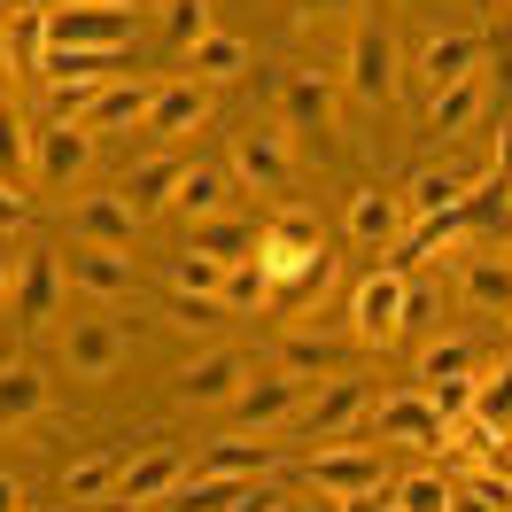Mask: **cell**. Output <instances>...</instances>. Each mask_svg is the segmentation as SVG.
<instances>
[{
  "label": "cell",
  "instance_id": "obj_25",
  "mask_svg": "<svg viewBox=\"0 0 512 512\" xmlns=\"http://www.w3.org/2000/svg\"><path fill=\"white\" fill-rule=\"evenodd\" d=\"M210 117V86H194V78H179V86H156V109H148V140H179V132H194Z\"/></svg>",
  "mask_w": 512,
  "mask_h": 512
},
{
  "label": "cell",
  "instance_id": "obj_19",
  "mask_svg": "<svg viewBox=\"0 0 512 512\" xmlns=\"http://www.w3.org/2000/svg\"><path fill=\"white\" fill-rule=\"evenodd\" d=\"M179 481H187V458H179V450H140V458H125V474H117V497H125V505H163Z\"/></svg>",
  "mask_w": 512,
  "mask_h": 512
},
{
  "label": "cell",
  "instance_id": "obj_14",
  "mask_svg": "<svg viewBox=\"0 0 512 512\" xmlns=\"http://www.w3.org/2000/svg\"><path fill=\"white\" fill-rule=\"evenodd\" d=\"M365 427H373L381 443H419V450H443V419H435V404H427L419 388H404V396H381V404L365 412Z\"/></svg>",
  "mask_w": 512,
  "mask_h": 512
},
{
  "label": "cell",
  "instance_id": "obj_57",
  "mask_svg": "<svg viewBox=\"0 0 512 512\" xmlns=\"http://www.w3.org/2000/svg\"><path fill=\"white\" fill-rule=\"evenodd\" d=\"M24 512H32V505H24Z\"/></svg>",
  "mask_w": 512,
  "mask_h": 512
},
{
  "label": "cell",
  "instance_id": "obj_51",
  "mask_svg": "<svg viewBox=\"0 0 512 512\" xmlns=\"http://www.w3.org/2000/svg\"><path fill=\"white\" fill-rule=\"evenodd\" d=\"M350 512H396V505H388V489H381V497H357Z\"/></svg>",
  "mask_w": 512,
  "mask_h": 512
},
{
  "label": "cell",
  "instance_id": "obj_48",
  "mask_svg": "<svg viewBox=\"0 0 512 512\" xmlns=\"http://www.w3.org/2000/svg\"><path fill=\"white\" fill-rule=\"evenodd\" d=\"M357 0H303V16H319V24H334V16H350Z\"/></svg>",
  "mask_w": 512,
  "mask_h": 512
},
{
  "label": "cell",
  "instance_id": "obj_2",
  "mask_svg": "<svg viewBox=\"0 0 512 512\" xmlns=\"http://www.w3.org/2000/svg\"><path fill=\"white\" fill-rule=\"evenodd\" d=\"M350 101L357 109H388L396 101V86H404V47H396V32L388 24H357L350 32Z\"/></svg>",
  "mask_w": 512,
  "mask_h": 512
},
{
  "label": "cell",
  "instance_id": "obj_55",
  "mask_svg": "<svg viewBox=\"0 0 512 512\" xmlns=\"http://www.w3.org/2000/svg\"><path fill=\"white\" fill-rule=\"evenodd\" d=\"M474 8H489V0H474Z\"/></svg>",
  "mask_w": 512,
  "mask_h": 512
},
{
  "label": "cell",
  "instance_id": "obj_7",
  "mask_svg": "<svg viewBox=\"0 0 512 512\" xmlns=\"http://www.w3.org/2000/svg\"><path fill=\"white\" fill-rule=\"evenodd\" d=\"M350 334L365 342V350H388L396 334H404V272L396 264H381V272H365L350 295Z\"/></svg>",
  "mask_w": 512,
  "mask_h": 512
},
{
  "label": "cell",
  "instance_id": "obj_24",
  "mask_svg": "<svg viewBox=\"0 0 512 512\" xmlns=\"http://www.w3.org/2000/svg\"><path fill=\"white\" fill-rule=\"evenodd\" d=\"M225 202H233V171H225V163H187V179H179V194H171V210H179L187 225L225 218Z\"/></svg>",
  "mask_w": 512,
  "mask_h": 512
},
{
  "label": "cell",
  "instance_id": "obj_50",
  "mask_svg": "<svg viewBox=\"0 0 512 512\" xmlns=\"http://www.w3.org/2000/svg\"><path fill=\"white\" fill-rule=\"evenodd\" d=\"M8 288H16V256H8V241H0V311H8Z\"/></svg>",
  "mask_w": 512,
  "mask_h": 512
},
{
  "label": "cell",
  "instance_id": "obj_29",
  "mask_svg": "<svg viewBox=\"0 0 512 512\" xmlns=\"http://www.w3.org/2000/svg\"><path fill=\"white\" fill-rule=\"evenodd\" d=\"M179 179H187V156H148V163H132V171H125V187H117V194L148 218V210H171Z\"/></svg>",
  "mask_w": 512,
  "mask_h": 512
},
{
  "label": "cell",
  "instance_id": "obj_35",
  "mask_svg": "<svg viewBox=\"0 0 512 512\" xmlns=\"http://www.w3.org/2000/svg\"><path fill=\"white\" fill-rule=\"evenodd\" d=\"M256 241H264V225H233V218H210L202 233H194V249L218 256V264H249Z\"/></svg>",
  "mask_w": 512,
  "mask_h": 512
},
{
  "label": "cell",
  "instance_id": "obj_53",
  "mask_svg": "<svg viewBox=\"0 0 512 512\" xmlns=\"http://www.w3.org/2000/svg\"><path fill=\"white\" fill-rule=\"evenodd\" d=\"M505 357H512V326H505Z\"/></svg>",
  "mask_w": 512,
  "mask_h": 512
},
{
  "label": "cell",
  "instance_id": "obj_32",
  "mask_svg": "<svg viewBox=\"0 0 512 512\" xmlns=\"http://www.w3.org/2000/svg\"><path fill=\"white\" fill-rule=\"evenodd\" d=\"M450 497H458V474H443V466H412V474L388 481L396 512H450Z\"/></svg>",
  "mask_w": 512,
  "mask_h": 512
},
{
  "label": "cell",
  "instance_id": "obj_23",
  "mask_svg": "<svg viewBox=\"0 0 512 512\" xmlns=\"http://www.w3.org/2000/svg\"><path fill=\"white\" fill-rule=\"evenodd\" d=\"M148 109H156V86H148V78H132V86H101L94 101H86V117H78V125L94 132H125V125H148Z\"/></svg>",
  "mask_w": 512,
  "mask_h": 512
},
{
  "label": "cell",
  "instance_id": "obj_20",
  "mask_svg": "<svg viewBox=\"0 0 512 512\" xmlns=\"http://www.w3.org/2000/svg\"><path fill=\"white\" fill-rule=\"evenodd\" d=\"M280 117H288V132H326L334 125V78H326V70H288Z\"/></svg>",
  "mask_w": 512,
  "mask_h": 512
},
{
  "label": "cell",
  "instance_id": "obj_10",
  "mask_svg": "<svg viewBox=\"0 0 512 512\" xmlns=\"http://www.w3.org/2000/svg\"><path fill=\"white\" fill-rule=\"evenodd\" d=\"M125 326L117 319H63V365L70 381H109L117 365H125Z\"/></svg>",
  "mask_w": 512,
  "mask_h": 512
},
{
  "label": "cell",
  "instance_id": "obj_9",
  "mask_svg": "<svg viewBox=\"0 0 512 512\" xmlns=\"http://www.w3.org/2000/svg\"><path fill=\"white\" fill-rule=\"evenodd\" d=\"M373 412V396H365V381L357 373H334V381H319L311 396H303V412H295V427L311 435V443H342L357 419Z\"/></svg>",
  "mask_w": 512,
  "mask_h": 512
},
{
  "label": "cell",
  "instance_id": "obj_21",
  "mask_svg": "<svg viewBox=\"0 0 512 512\" xmlns=\"http://www.w3.org/2000/svg\"><path fill=\"white\" fill-rule=\"evenodd\" d=\"M0 63L16 78H47V8H8L0 24Z\"/></svg>",
  "mask_w": 512,
  "mask_h": 512
},
{
  "label": "cell",
  "instance_id": "obj_40",
  "mask_svg": "<svg viewBox=\"0 0 512 512\" xmlns=\"http://www.w3.org/2000/svg\"><path fill=\"white\" fill-rule=\"evenodd\" d=\"M163 32H171V47L187 55L194 39L218 32V24H210V0H163Z\"/></svg>",
  "mask_w": 512,
  "mask_h": 512
},
{
  "label": "cell",
  "instance_id": "obj_15",
  "mask_svg": "<svg viewBox=\"0 0 512 512\" xmlns=\"http://www.w3.org/2000/svg\"><path fill=\"white\" fill-rule=\"evenodd\" d=\"M404 225H412V210H404V194H388V187H357V194H350V241H365V249L396 256V241H404Z\"/></svg>",
  "mask_w": 512,
  "mask_h": 512
},
{
  "label": "cell",
  "instance_id": "obj_4",
  "mask_svg": "<svg viewBox=\"0 0 512 512\" xmlns=\"http://www.w3.org/2000/svg\"><path fill=\"white\" fill-rule=\"evenodd\" d=\"M132 0H63L47 8V55L55 47H132Z\"/></svg>",
  "mask_w": 512,
  "mask_h": 512
},
{
  "label": "cell",
  "instance_id": "obj_6",
  "mask_svg": "<svg viewBox=\"0 0 512 512\" xmlns=\"http://www.w3.org/2000/svg\"><path fill=\"white\" fill-rule=\"evenodd\" d=\"M256 264L272 272V288H280V280H311V272L326 264L319 225L303 218V210H280V218L264 225V241H256Z\"/></svg>",
  "mask_w": 512,
  "mask_h": 512
},
{
  "label": "cell",
  "instance_id": "obj_47",
  "mask_svg": "<svg viewBox=\"0 0 512 512\" xmlns=\"http://www.w3.org/2000/svg\"><path fill=\"white\" fill-rule=\"evenodd\" d=\"M450 512H497V505H489V497H481L474 481H458V497H450Z\"/></svg>",
  "mask_w": 512,
  "mask_h": 512
},
{
  "label": "cell",
  "instance_id": "obj_11",
  "mask_svg": "<svg viewBox=\"0 0 512 512\" xmlns=\"http://www.w3.org/2000/svg\"><path fill=\"white\" fill-rule=\"evenodd\" d=\"M86 171H94V132H86V125H39L32 187H78Z\"/></svg>",
  "mask_w": 512,
  "mask_h": 512
},
{
  "label": "cell",
  "instance_id": "obj_31",
  "mask_svg": "<svg viewBox=\"0 0 512 512\" xmlns=\"http://www.w3.org/2000/svg\"><path fill=\"white\" fill-rule=\"evenodd\" d=\"M280 373H295V381H334V373H350V350H342L334 334H288V342H280Z\"/></svg>",
  "mask_w": 512,
  "mask_h": 512
},
{
  "label": "cell",
  "instance_id": "obj_33",
  "mask_svg": "<svg viewBox=\"0 0 512 512\" xmlns=\"http://www.w3.org/2000/svg\"><path fill=\"white\" fill-rule=\"evenodd\" d=\"M474 419L497 435V443H512V357L497 365V373H481V381H474Z\"/></svg>",
  "mask_w": 512,
  "mask_h": 512
},
{
  "label": "cell",
  "instance_id": "obj_22",
  "mask_svg": "<svg viewBox=\"0 0 512 512\" xmlns=\"http://www.w3.org/2000/svg\"><path fill=\"white\" fill-rule=\"evenodd\" d=\"M466 194H474V171H458V163H427L404 179V210L412 218H435V210H466Z\"/></svg>",
  "mask_w": 512,
  "mask_h": 512
},
{
  "label": "cell",
  "instance_id": "obj_27",
  "mask_svg": "<svg viewBox=\"0 0 512 512\" xmlns=\"http://www.w3.org/2000/svg\"><path fill=\"white\" fill-rule=\"evenodd\" d=\"M32 148H39V125L0 94V187H16V194L32 187Z\"/></svg>",
  "mask_w": 512,
  "mask_h": 512
},
{
  "label": "cell",
  "instance_id": "obj_3",
  "mask_svg": "<svg viewBox=\"0 0 512 512\" xmlns=\"http://www.w3.org/2000/svg\"><path fill=\"white\" fill-rule=\"evenodd\" d=\"M225 171H233L249 194H295V148H288V125H249V132H233Z\"/></svg>",
  "mask_w": 512,
  "mask_h": 512
},
{
  "label": "cell",
  "instance_id": "obj_36",
  "mask_svg": "<svg viewBox=\"0 0 512 512\" xmlns=\"http://www.w3.org/2000/svg\"><path fill=\"white\" fill-rule=\"evenodd\" d=\"M481 373V357L466 350V342H427L419 350V381L412 388H435V381H474Z\"/></svg>",
  "mask_w": 512,
  "mask_h": 512
},
{
  "label": "cell",
  "instance_id": "obj_18",
  "mask_svg": "<svg viewBox=\"0 0 512 512\" xmlns=\"http://www.w3.org/2000/svg\"><path fill=\"white\" fill-rule=\"evenodd\" d=\"M481 109H489V86H481V70H474V78H458L443 94H427V132L450 148V140H466L481 125Z\"/></svg>",
  "mask_w": 512,
  "mask_h": 512
},
{
  "label": "cell",
  "instance_id": "obj_45",
  "mask_svg": "<svg viewBox=\"0 0 512 512\" xmlns=\"http://www.w3.org/2000/svg\"><path fill=\"white\" fill-rule=\"evenodd\" d=\"M16 225H24V194H16V187H0V241H8Z\"/></svg>",
  "mask_w": 512,
  "mask_h": 512
},
{
  "label": "cell",
  "instance_id": "obj_49",
  "mask_svg": "<svg viewBox=\"0 0 512 512\" xmlns=\"http://www.w3.org/2000/svg\"><path fill=\"white\" fill-rule=\"evenodd\" d=\"M0 512H24V481L8 474V466H0Z\"/></svg>",
  "mask_w": 512,
  "mask_h": 512
},
{
  "label": "cell",
  "instance_id": "obj_13",
  "mask_svg": "<svg viewBox=\"0 0 512 512\" xmlns=\"http://www.w3.org/2000/svg\"><path fill=\"white\" fill-rule=\"evenodd\" d=\"M70 233H78L86 249H125V256H132L140 210H132L125 194H78V202H70Z\"/></svg>",
  "mask_w": 512,
  "mask_h": 512
},
{
  "label": "cell",
  "instance_id": "obj_12",
  "mask_svg": "<svg viewBox=\"0 0 512 512\" xmlns=\"http://www.w3.org/2000/svg\"><path fill=\"white\" fill-rule=\"evenodd\" d=\"M249 350H210V357H194L187 373H179V404L187 412H210V404H233L241 388H249Z\"/></svg>",
  "mask_w": 512,
  "mask_h": 512
},
{
  "label": "cell",
  "instance_id": "obj_5",
  "mask_svg": "<svg viewBox=\"0 0 512 512\" xmlns=\"http://www.w3.org/2000/svg\"><path fill=\"white\" fill-rule=\"evenodd\" d=\"M0 319H16L24 334L63 319V256L55 249H24L16 256V288H8V311Z\"/></svg>",
  "mask_w": 512,
  "mask_h": 512
},
{
  "label": "cell",
  "instance_id": "obj_16",
  "mask_svg": "<svg viewBox=\"0 0 512 512\" xmlns=\"http://www.w3.org/2000/svg\"><path fill=\"white\" fill-rule=\"evenodd\" d=\"M63 280H70L78 295H94V303H117V295H132V280H140V272H132L125 249H86V241H78V249L63 256Z\"/></svg>",
  "mask_w": 512,
  "mask_h": 512
},
{
  "label": "cell",
  "instance_id": "obj_52",
  "mask_svg": "<svg viewBox=\"0 0 512 512\" xmlns=\"http://www.w3.org/2000/svg\"><path fill=\"white\" fill-rule=\"evenodd\" d=\"M404 8H419V16H435V8H450V0H404Z\"/></svg>",
  "mask_w": 512,
  "mask_h": 512
},
{
  "label": "cell",
  "instance_id": "obj_41",
  "mask_svg": "<svg viewBox=\"0 0 512 512\" xmlns=\"http://www.w3.org/2000/svg\"><path fill=\"white\" fill-rule=\"evenodd\" d=\"M218 288H225V264H218V256L187 249L179 264H171V295H218Z\"/></svg>",
  "mask_w": 512,
  "mask_h": 512
},
{
  "label": "cell",
  "instance_id": "obj_26",
  "mask_svg": "<svg viewBox=\"0 0 512 512\" xmlns=\"http://www.w3.org/2000/svg\"><path fill=\"white\" fill-rule=\"evenodd\" d=\"M458 303L481 311V319H512V264H497V256H466V272H458Z\"/></svg>",
  "mask_w": 512,
  "mask_h": 512
},
{
  "label": "cell",
  "instance_id": "obj_38",
  "mask_svg": "<svg viewBox=\"0 0 512 512\" xmlns=\"http://www.w3.org/2000/svg\"><path fill=\"white\" fill-rule=\"evenodd\" d=\"M117 474H125V458L94 450V458H78V466L63 474V497H70V505H86V497H101V489H117Z\"/></svg>",
  "mask_w": 512,
  "mask_h": 512
},
{
  "label": "cell",
  "instance_id": "obj_39",
  "mask_svg": "<svg viewBox=\"0 0 512 512\" xmlns=\"http://www.w3.org/2000/svg\"><path fill=\"white\" fill-rule=\"evenodd\" d=\"M264 466H272V450H264V443H210V450H202V474H233V481H256V474H264Z\"/></svg>",
  "mask_w": 512,
  "mask_h": 512
},
{
  "label": "cell",
  "instance_id": "obj_34",
  "mask_svg": "<svg viewBox=\"0 0 512 512\" xmlns=\"http://www.w3.org/2000/svg\"><path fill=\"white\" fill-rule=\"evenodd\" d=\"M512 225V179H474V194H466V233H505Z\"/></svg>",
  "mask_w": 512,
  "mask_h": 512
},
{
  "label": "cell",
  "instance_id": "obj_1",
  "mask_svg": "<svg viewBox=\"0 0 512 512\" xmlns=\"http://www.w3.org/2000/svg\"><path fill=\"white\" fill-rule=\"evenodd\" d=\"M303 481L326 489L334 505H357V497H381L388 481H396V466H388L373 443H319V458L303 466Z\"/></svg>",
  "mask_w": 512,
  "mask_h": 512
},
{
  "label": "cell",
  "instance_id": "obj_44",
  "mask_svg": "<svg viewBox=\"0 0 512 512\" xmlns=\"http://www.w3.org/2000/svg\"><path fill=\"white\" fill-rule=\"evenodd\" d=\"M225 512H280V489H272V481H249V489H241Z\"/></svg>",
  "mask_w": 512,
  "mask_h": 512
},
{
  "label": "cell",
  "instance_id": "obj_28",
  "mask_svg": "<svg viewBox=\"0 0 512 512\" xmlns=\"http://www.w3.org/2000/svg\"><path fill=\"white\" fill-rule=\"evenodd\" d=\"M179 63H187L194 86H225V78H241V70H249V39H241V32H210V39H194Z\"/></svg>",
  "mask_w": 512,
  "mask_h": 512
},
{
  "label": "cell",
  "instance_id": "obj_37",
  "mask_svg": "<svg viewBox=\"0 0 512 512\" xmlns=\"http://www.w3.org/2000/svg\"><path fill=\"white\" fill-rule=\"evenodd\" d=\"M218 303L225 311H264V303H272V272H264V264H225V288H218Z\"/></svg>",
  "mask_w": 512,
  "mask_h": 512
},
{
  "label": "cell",
  "instance_id": "obj_30",
  "mask_svg": "<svg viewBox=\"0 0 512 512\" xmlns=\"http://www.w3.org/2000/svg\"><path fill=\"white\" fill-rule=\"evenodd\" d=\"M47 412V373L32 357H8L0 365V427H24V419Z\"/></svg>",
  "mask_w": 512,
  "mask_h": 512
},
{
  "label": "cell",
  "instance_id": "obj_46",
  "mask_svg": "<svg viewBox=\"0 0 512 512\" xmlns=\"http://www.w3.org/2000/svg\"><path fill=\"white\" fill-rule=\"evenodd\" d=\"M489 171L512 179V109H505V125H497V156H489Z\"/></svg>",
  "mask_w": 512,
  "mask_h": 512
},
{
  "label": "cell",
  "instance_id": "obj_17",
  "mask_svg": "<svg viewBox=\"0 0 512 512\" xmlns=\"http://www.w3.org/2000/svg\"><path fill=\"white\" fill-rule=\"evenodd\" d=\"M481 55H489V39H481V32H435L427 47H419V78H427V94H443V86H458V78H474Z\"/></svg>",
  "mask_w": 512,
  "mask_h": 512
},
{
  "label": "cell",
  "instance_id": "obj_42",
  "mask_svg": "<svg viewBox=\"0 0 512 512\" xmlns=\"http://www.w3.org/2000/svg\"><path fill=\"white\" fill-rule=\"evenodd\" d=\"M225 319H233V311H225L218 295H171V326H179V334H218Z\"/></svg>",
  "mask_w": 512,
  "mask_h": 512
},
{
  "label": "cell",
  "instance_id": "obj_54",
  "mask_svg": "<svg viewBox=\"0 0 512 512\" xmlns=\"http://www.w3.org/2000/svg\"><path fill=\"white\" fill-rule=\"evenodd\" d=\"M132 512H163V505H132Z\"/></svg>",
  "mask_w": 512,
  "mask_h": 512
},
{
  "label": "cell",
  "instance_id": "obj_56",
  "mask_svg": "<svg viewBox=\"0 0 512 512\" xmlns=\"http://www.w3.org/2000/svg\"><path fill=\"white\" fill-rule=\"evenodd\" d=\"M505 16H512V0H505Z\"/></svg>",
  "mask_w": 512,
  "mask_h": 512
},
{
  "label": "cell",
  "instance_id": "obj_43",
  "mask_svg": "<svg viewBox=\"0 0 512 512\" xmlns=\"http://www.w3.org/2000/svg\"><path fill=\"white\" fill-rule=\"evenodd\" d=\"M435 311H443V295L419 288V280H404V326H435Z\"/></svg>",
  "mask_w": 512,
  "mask_h": 512
},
{
  "label": "cell",
  "instance_id": "obj_8",
  "mask_svg": "<svg viewBox=\"0 0 512 512\" xmlns=\"http://www.w3.org/2000/svg\"><path fill=\"white\" fill-rule=\"evenodd\" d=\"M303 396H311V381H295V373H256L241 396H233V427L241 435H272V427H295V412H303Z\"/></svg>",
  "mask_w": 512,
  "mask_h": 512
}]
</instances>
